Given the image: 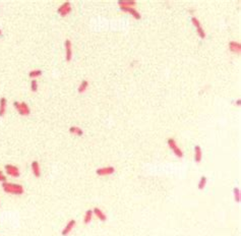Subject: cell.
<instances>
[{"mask_svg": "<svg viewBox=\"0 0 241 236\" xmlns=\"http://www.w3.org/2000/svg\"><path fill=\"white\" fill-rule=\"evenodd\" d=\"M115 172L114 166H106V167H100L96 170V174L99 176H107L111 175Z\"/></svg>", "mask_w": 241, "mask_h": 236, "instance_id": "cell-7", "label": "cell"}, {"mask_svg": "<svg viewBox=\"0 0 241 236\" xmlns=\"http://www.w3.org/2000/svg\"><path fill=\"white\" fill-rule=\"evenodd\" d=\"M120 9L122 11L129 13L131 16H133L135 19H141V14L138 10L135 7H132V6H119Z\"/></svg>", "mask_w": 241, "mask_h": 236, "instance_id": "cell-4", "label": "cell"}, {"mask_svg": "<svg viewBox=\"0 0 241 236\" xmlns=\"http://www.w3.org/2000/svg\"><path fill=\"white\" fill-rule=\"evenodd\" d=\"M6 179H7L6 178V176L3 174L2 171H0V182H5V181H7Z\"/></svg>", "mask_w": 241, "mask_h": 236, "instance_id": "cell-25", "label": "cell"}, {"mask_svg": "<svg viewBox=\"0 0 241 236\" xmlns=\"http://www.w3.org/2000/svg\"><path fill=\"white\" fill-rule=\"evenodd\" d=\"M193 159H194L195 163H201L202 160V147L199 145H195L194 146V156H193Z\"/></svg>", "mask_w": 241, "mask_h": 236, "instance_id": "cell-10", "label": "cell"}, {"mask_svg": "<svg viewBox=\"0 0 241 236\" xmlns=\"http://www.w3.org/2000/svg\"><path fill=\"white\" fill-rule=\"evenodd\" d=\"M93 213H94V215L96 216L98 219H99L100 221H102V222H105L107 220V215L105 214V212H103L101 210L100 208H98V207H95L94 209H93Z\"/></svg>", "mask_w": 241, "mask_h": 236, "instance_id": "cell-11", "label": "cell"}, {"mask_svg": "<svg viewBox=\"0 0 241 236\" xmlns=\"http://www.w3.org/2000/svg\"><path fill=\"white\" fill-rule=\"evenodd\" d=\"M31 168H32V172L36 177H40L41 176V167L38 161H33L31 163Z\"/></svg>", "mask_w": 241, "mask_h": 236, "instance_id": "cell-12", "label": "cell"}, {"mask_svg": "<svg viewBox=\"0 0 241 236\" xmlns=\"http://www.w3.org/2000/svg\"><path fill=\"white\" fill-rule=\"evenodd\" d=\"M6 107H7V100L5 97L0 98V117L4 116L6 112Z\"/></svg>", "mask_w": 241, "mask_h": 236, "instance_id": "cell-13", "label": "cell"}, {"mask_svg": "<svg viewBox=\"0 0 241 236\" xmlns=\"http://www.w3.org/2000/svg\"><path fill=\"white\" fill-rule=\"evenodd\" d=\"M64 48H65V60L70 61L72 59L73 51H72V42L70 39H65L64 41Z\"/></svg>", "mask_w": 241, "mask_h": 236, "instance_id": "cell-5", "label": "cell"}, {"mask_svg": "<svg viewBox=\"0 0 241 236\" xmlns=\"http://www.w3.org/2000/svg\"><path fill=\"white\" fill-rule=\"evenodd\" d=\"M89 85H90V83H89V81L88 80H83L80 83V85H79V88H77V92L79 93H84V92L87 91V89L89 88Z\"/></svg>", "mask_w": 241, "mask_h": 236, "instance_id": "cell-14", "label": "cell"}, {"mask_svg": "<svg viewBox=\"0 0 241 236\" xmlns=\"http://www.w3.org/2000/svg\"><path fill=\"white\" fill-rule=\"evenodd\" d=\"M68 6H71V2L70 1H64L62 4H61L58 8H57V12H61L63 9H65L66 7H68Z\"/></svg>", "mask_w": 241, "mask_h": 236, "instance_id": "cell-23", "label": "cell"}, {"mask_svg": "<svg viewBox=\"0 0 241 236\" xmlns=\"http://www.w3.org/2000/svg\"><path fill=\"white\" fill-rule=\"evenodd\" d=\"M2 188L5 191L6 193H11V194H15V196H20L25 193V188L22 184L18 183H12V182H8V181H5V182H2Z\"/></svg>", "mask_w": 241, "mask_h": 236, "instance_id": "cell-1", "label": "cell"}, {"mask_svg": "<svg viewBox=\"0 0 241 236\" xmlns=\"http://www.w3.org/2000/svg\"><path fill=\"white\" fill-rule=\"evenodd\" d=\"M228 46H229L230 51L233 53L239 54L241 52V44L239 41H230Z\"/></svg>", "mask_w": 241, "mask_h": 236, "instance_id": "cell-9", "label": "cell"}, {"mask_svg": "<svg viewBox=\"0 0 241 236\" xmlns=\"http://www.w3.org/2000/svg\"><path fill=\"white\" fill-rule=\"evenodd\" d=\"M4 169L6 171V173L12 177H18L20 175L19 168L18 166L12 165V164H6V165H4Z\"/></svg>", "mask_w": 241, "mask_h": 236, "instance_id": "cell-6", "label": "cell"}, {"mask_svg": "<svg viewBox=\"0 0 241 236\" xmlns=\"http://www.w3.org/2000/svg\"><path fill=\"white\" fill-rule=\"evenodd\" d=\"M93 216H94L93 210H87L86 213H84V223L86 225L90 224L92 219H93Z\"/></svg>", "mask_w": 241, "mask_h": 236, "instance_id": "cell-17", "label": "cell"}, {"mask_svg": "<svg viewBox=\"0 0 241 236\" xmlns=\"http://www.w3.org/2000/svg\"><path fill=\"white\" fill-rule=\"evenodd\" d=\"M76 220H74V219H70V220L66 223L65 226H64V228L62 229V231H61V235L67 236L71 231H72V229L76 227Z\"/></svg>", "mask_w": 241, "mask_h": 236, "instance_id": "cell-8", "label": "cell"}, {"mask_svg": "<svg viewBox=\"0 0 241 236\" xmlns=\"http://www.w3.org/2000/svg\"><path fill=\"white\" fill-rule=\"evenodd\" d=\"M233 196H234V200L237 204L240 203L241 201V193H240V188L239 187H234L233 189Z\"/></svg>", "mask_w": 241, "mask_h": 236, "instance_id": "cell-20", "label": "cell"}, {"mask_svg": "<svg viewBox=\"0 0 241 236\" xmlns=\"http://www.w3.org/2000/svg\"><path fill=\"white\" fill-rule=\"evenodd\" d=\"M206 182H208V178H206V176L202 175L201 178H199V181L198 183V188L199 190H202L205 189V187L206 186Z\"/></svg>", "mask_w": 241, "mask_h": 236, "instance_id": "cell-19", "label": "cell"}, {"mask_svg": "<svg viewBox=\"0 0 241 236\" xmlns=\"http://www.w3.org/2000/svg\"><path fill=\"white\" fill-rule=\"evenodd\" d=\"M196 33H198V35L201 39H206V33L205 29L202 28V26H199L196 28Z\"/></svg>", "mask_w": 241, "mask_h": 236, "instance_id": "cell-21", "label": "cell"}, {"mask_svg": "<svg viewBox=\"0 0 241 236\" xmlns=\"http://www.w3.org/2000/svg\"><path fill=\"white\" fill-rule=\"evenodd\" d=\"M1 35H2V30L0 29V36H1Z\"/></svg>", "mask_w": 241, "mask_h": 236, "instance_id": "cell-27", "label": "cell"}, {"mask_svg": "<svg viewBox=\"0 0 241 236\" xmlns=\"http://www.w3.org/2000/svg\"><path fill=\"white\" fill-rule=\"evenodd\" d=\"M13 107L16 109V111L18 112L20 115L22 116H28L31 114V108L28 105V103H26L25 101L18 102V101H13Z\"/></svg>", "mask_w": 241, "mask_h": 236, "instance_id": "cell-2", "label": "cell"}, {"mask_svg": "<svg viewBox=\"0 0 241 236\" xmlns=\"http://www.w3.org/2000/svg\"><path fill=\"white\" fill-rule=\"evenodd\" d=\"M117 3L119 6H132V7H134L137 5L135 0H118Z\"/></svg>", "mask_w": 241, "mask_h": 236, "instance_id": "cell-16", "label": "cell"}, {"mask_svg": "<svg viewBox=\"0 0 241 236\" xmlns=\"http://www.w3.org/2000/svg\"><path fill=\"white\" fill-rule=\"evenodd\" d=\"M167 145L168 147L172 150V152L174 153V155L177 157V158H183V156H184V154H183L182 150L179 148L177 143H176V141L173 138H169L167 139Z\"/></svg>", "mask_w": 241, "mask_h": 236, "instance_id": "cell-3", "label": "cell"}, {"mask_svg": "<svg viewBox=\"0 0 241 236\" xmlns=\"http://www.w3.org/2000/svg\"><path fill=\"white\" fill-rule=\"evenodd\" d=\"M43 74V70L40 69V68H36V69H32L29 71V77L32 78H36L38 77H41Z\"/></svg>", "mask_w": 241, "mask_h": 236, "instance_id": "cell-18", "label": "cell"}, {"mask_svg": "<svg viewBox=\"0 0 241 236\" xmlns=\"http://www.w3.org/2000/svg\"><path fill=\"white\" fill-rule=\"evenodd\" d=\"M240 103H241V100H240V99L238 98V99H237V100H236L235 104H236L237 106H240Z\"/></svg>", "mask_w": 241, "mask_h": 236, "instance_id": "cell-26", "label": "cell"}, {"mask_svg": "<svg viewBox=\"0 0 241 236\" xmlns=\"http://www.w3.org/2000/svg\"><path fill=\"white\" fill-rule=\"evenodd\" d=\"M68 130H69L70 133H72V135H77V136H81V135H84L83 128H80V126L72 125V126H70Z\"/></svg>", "mask_w": 241, "mask_h": 236, "instance_id": "cell-15", "label": "cell"}, {"mask_svg": "<svg viewBox=\"0 0 241 236\" xmlns=\"http://www.w3.org/2000/svg\"><path fill=\"white\" fill-rule=\"evenodd\" d=\"M31 91L32 92H37L38 91V81L36 78H33L31 81Z\"/></svg>", "mask_w": 241, "mask_h": 236, "instance_id": "cell-22", "label": "cell"}, {"mask_svg": "<svg viewBox=\"0 0 241 236\" xmlns=\"http://www.w3.org/2000/svg\"><path fill=\"white\" fill-rule=\"evenodd\" d=\"M191 23H192V25L195 27V29L198 28V27L202 26V23H201V20H199L198 18H196L195 15L191 16Z\"/></svg>", "mask_w": 241, "mask_h": 236, "instance_id": "cell-24", "label": "cell"}]
</instances>
